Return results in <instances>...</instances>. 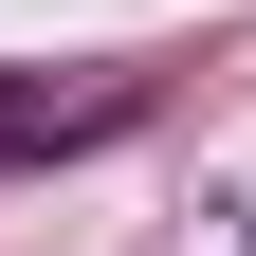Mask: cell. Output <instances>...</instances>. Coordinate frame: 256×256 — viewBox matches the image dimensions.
<instances>
[{
    "mask_svg": "<svg viewBox=\"0 0 256 256\" xmlns=\"http://www.w3.org/2000/svg\"><path fill=\"white\" fill-rule=\"evenodd\" d=\"M92 128H128V74H0V165H55Z\"/></svg>",
    "mask_w": 256,
    "mask_h": 256,
    "instance_id": "obj_1",
    "label": "cell"
}]
</instances>
